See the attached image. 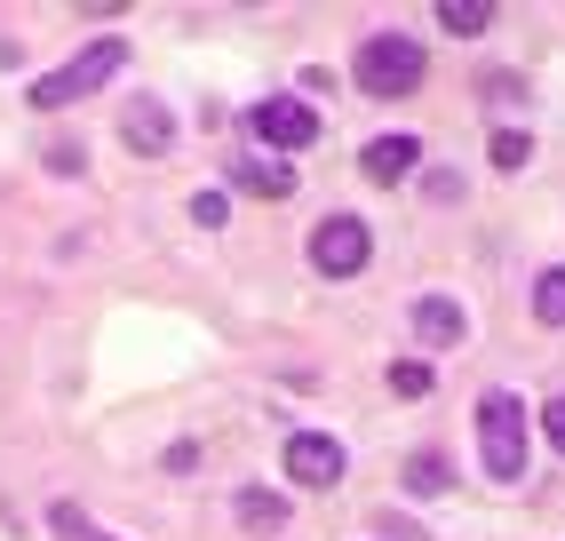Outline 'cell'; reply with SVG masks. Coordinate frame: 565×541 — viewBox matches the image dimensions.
I'll return each instance as SVG.
<instances>
[{
    "mask_svg": "<svg viewBox=\"0 0 565 541\" xmlns=\"http://www.w3.org/2000/svg\"><path fill=\"white\" fill-rule=\"evenodd\" d=\"M542 431H550V446L565 454V399H550V406H542Z\"/></svg>",
    "mask_w": 565,
    "mask_h": 541,
    "instance_id": "22",
    "label": "cell"
},
{
    "mask_svg": "<svg viewBox=\"0 0 565 541\" xmlns=\"http://www.w3.org/2000/svg\"><path fill=\"white\" fill-rule=\"evenodd\" d=\"M391 391H398V399H423V391H430V367H423V359H391Z\"/></svg>",
    "mask_w": 565,
    "mask_h": 541,
    "instance_id": "17",
    "label": "cell"
},
{
    "mask_svg": "<svg viewBox=\"0 0 565 541\" xmlns=\"http://www.w3.org/2000/svg\"><path fill=\"white\" fill-rule=\"evenodd\" d=\"M470 335V311L455 295H423L414 303V342H430V351H455V342Z\"/></svg>",
    "mask_w": 565,
    "mask_h": 541,
    "instance_id": "8",
    "label": "cell"
},
{
    "mask_svg": "<svg viewBox=\"0 0 565 541\" xmlns=\"http://www.w3.org/2000/svg\"><path fill=\"white\" fill-rule=\"evenodd\" d=\"M168 470H175V478H192V470H200V446H192V438H175V446H168Z\"/></svg>",
    "mask_w": 565,
    "mask_h": 541,
    "instance_id": "21",
    "label": "cell"
},
{
    "mask_svg": "<svg viewBox=\"0 0 565 541\" xmlns=\"http://www.w3.org/2000/svg\"><path fill=\"white\" fill-rule=\"evenodd\" d=\"M366 255H374V240H366L359 215H327V223L311 231V263L327 270V279H359Z\"/></svg>",
    "mask_w": 565,
    "mask_h": 541,
    "instance_id": "5",
    "label": "cell"
},
{
    "mask_svg": "<svg viewBox=\"0 0 565 541\" xmlns=\"http://www.w3.org/2000/svg\"><path fill=\"white\" fill-rule=\"evenodd\" d=\"M359 168H366L374 183H406L414 168H423V136H374Z\"/></svg>",
    "mask_w": 565,
    "mask_h": 541,
    "instance_id": "9",
    "label": "cell"
},
{
    "mask_svg": "<svg viewBox=\"0 0 565 541\" xmlns=\"http://www.w3.org/2000/svg\"><path fill=\"white\" fill-rule=\"evenodd\" d=\"M192 223L223 231V223H232V200H223V191H192Z\"/></svg>",
    "mask_w": 565,
    "mask_h": 541,
    "instance_id": "18",
    "label": "cell"
},
{
    "mask_svg": "<svg viewBox=\"0 0 565 541\" xmlns=\"http://www.w3.org/2000/svg\"><path fill=\"white\" fill-rule=\"evenodd\" d=\"M486 151H494L502 176H518L525 160H534V136H525V128H494V144H486Z\"/></svg>",
    "mask_w": 565,
    "mask_h": 541,
    "instance_id": "15",
    "label": "cell"
},
{
    "mask_svg": "<svg viewBox=\"0 0 565 541\" xmlns=\"http://www.w3.org/2000/svg\"><path fill=\"white\" fill-rule=\"evenodd\" d=\"M534 319L542 327H565V263H550L542 279H534Z\"/></svg>",
    "mask_w": 565,
    "mask_h": 541,
    "instance_id": "13",
    "label": "cell"
},
{
    "mask_svg": "<svg viewBox=\"0 0 565 541\" xmlns=\"http://www.w3.org/2000/svg\"><path fill=\"white\" fill-rule=\"evenodd\" d=\"M120 136L143 151V160H168V144H175V120H168V104H160V96H136V104L120 112Z\"/></svg>",
    "mask_w": 565,
    "mask_h": 541,
    "instance_id": "7",
    "label": "cell"
},
{
    "mask_svg": "<svg viewBox=\"0 0 565 541\" xmlns=\"http://www.w3.org/2000/svg\"><path fill=\"white\" fill-rule=\"evenodd\" d=\"M232 183L255 191V200H287V191H295V168L271 160V151H239V160H232Z\"/></svg>",
    "mask_w": 565,
    "mask_h": 541,
    "instance_id": "10",
    "label": "cell"
},
{
    "mask_svg": "<svg viewBox=\"0 0 565 541\" xmlns=\"http://www.w3.org/2000/svg\"><path fill=\"white\" fill-rule=\"evenodd\" d=\"M525 399L518 391H486L478 399V462H486V478H502V486H518L525 478Z\"/></svg>",
    "mask_w": 565,
    "mask_h": 541,
    "instance_id": "1",
    "label": "cell"
},
{
    "mask_svg": "<svg viewBox=\"0 0 565 541\" xmlns=\"http://www.w3.org/2000/svg\"><path fill=\"white\" fill-rule=\"evenodd\" d=\"M446 486H455V470H446V454H430V446H423V454L406 462V494H446Z\"/></svg>",
    "mask_w": 565,
    "mask_h": 541,
    "instance_id": "14",
    "label": "cell"
},
{
    "mask_svg": "<svg viewBox=\"0 0 565 541\" xmlns=\"http://www.w3.org/2000/svg\"><path fill=\"white\" fill-rule=\"evenodd\" d=\"M343 470H351L343 438H327V431H295L287 438V478L295 486H343Z\"/></svg>",
    "mask_w": 565,
    "mask_h": 541,
    "instance_id": "6",
    "label": "cell"
},
{
    "mask_svg": "<svg viewBox=\"0 0 565 541\" xmlns=\"http://www.w3.org/2000/svg\"><path fill=\"white\" fill-rule=\"evenodd\" d=\"M247 128H255V144L279 160V151H311V144H319V112H311L303 96H263V104L247 112Z\"/></svg>",
    "mask_w": 565,
    "mask_h": 541,
    "instance_id": "4",
    "label": "cell"
},
{
    "mask_svg": "<svg viewBox=\"0 0 565 541\" xmlns=\"http://www.w3.org/2000/svg\"><path fill=\"white\" fill-rule=\"evenodd\" d=\"M359 96H414L423 88V41H406V32H374V41H359Z\"/></svg>",
    "mask_w": 565,
    "mask_h": 541,
    "instance_id": "3",
    "label": "cell"
},
{
    "mask_svg": "<svg viewBox=\"0 0 565 541\" xmlns=\"http://www.w3.org/2000/svg\"><path fill=\"white\" fill-rule=\"evenodd\" d=\"M111 72H128V41H88L72 64H56V72H41V81L24 88V104L32 112H64V104H81V96H96Z\"/></svg>",
    "mask_w": 565,
    "mask_h": 541,
    "instance_id": "2",
    "label": "cell"
},
{
    "mask_svg": "<svg viewBox=\"0 0 565 541\" xmlns=\"http://www.w3.org/2000/svg\"><path fill=\"white\" fill-rule=\"evenodd\" d=\"M49 526H56L64 541H120V533H104V526H88L81 510H72V501H56V510H49Z\"/></svg>",
    "mask_w": 565,
    "mask_h": 541,
    "instance_id": "16",
    "label": "cell"
},
{
    "mask_svg": "<svg viewBox=\"0 0 565 541\" xmlns=\"http://www.w3.org/2000/svg\"><path fill=\"white\" fill-rule=\"evenodd\" d=\"M81 160H88L81 144H49V176H81Z\"/></svg>",
    "mask_w": 565,
    "mask_h": 541,
    "instance_id": "20",
    "label": "cell"
},
{
    "mask_svg": "<svg viewBox=\"0 0 565 541\" xmlns=\"http://www.w3.org/2000/svg\"><path fill=\"white\" fill-rule=\"evenodd\" d=\"M232 510H239L247 533H279V526H287V494H271V486H239Z\"/></svg>",
    "mask_w": 565,
    "mask_h": 541,
    "instance_id": "11",
    "label": "cell"
},
{
    "mask_svg": "<svg viewBox=\"0 0 565 541\" xmlns=\"http://www.w3.org/2000/svg\"><path fill=\"white\" fill-rule=\"evenodd\" d=\"M438 24L455 32V41H478V32L494 24V9H486V0H438Z\"/></svg>",
    "mask_w": 565,
    "mask_h": 541,
    "instance_id": "12",
    "label": "cell"
},
{
    "mask_svg": "<svg viewBox=\"0 0 565 541\" xmlns=\"http://www.w3.org/2000/svg\"><path fill=\"white\" fill-rule=\"evenodd\" d=\"M478 96H486V104H518V96H525V81H518V72H486Z\"/></svg>",
    "mask_w": 565,
    "mask_h": 541,
    "instance_id": "19",
    "label": "cell"
}]
</instances>
